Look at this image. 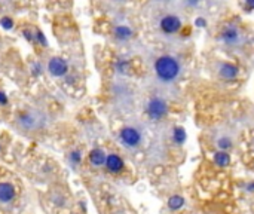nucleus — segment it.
Instances as JSON below:
<instances>
[{
	"label": "nucleus",
	"instance_id": "f257e3e1",
	"mask_svg": "<svg viewBox=\"0 0 254 214\" xmlns=\"http://www.w3.org/2000/svg\"><path fill=\"white\" fill-rule=\"evenodd\" d=\"M153 74L158 82L164 85H174L183 74V64L174 55H159L153 63Z\"/></svg>",
	"mask_w": 254,
	"mask_h": 214
},
{
	"label": "nucleus",
	"instance_id": "f03ea898",
	"mask_svg": "<svg viewBox=\"0 0 254 214\" xmlns=\"http://www.w3.org/2000/svg\"><path fill=\"white\" fill-rule=\"evenodd\" d=\"M118 140L121 146L125 147L127 150H137L144 140L143 130L135 125H125L124 128L119 130Z\"/></svg>",
	"mask_w": 254,
	"mask_h": 214
},
{
	"label": "nucleus",
	"instance_id": "7ed1b4c3",
	"mask_svg": "<svg viewBox=\"0 0 254 214\" xmlns=\"http://www.w3.org/2000/svg\"><path fill=\"white\" fill-rule=\"evenodd\" d=\"M144 112L147 115V118L153 122H159L162 121L167 115H168V103L165 100V97L162 95H152L144 106Z\"/></svg>",
	"mask_w": 254,
	"mask_h": 214
},
{
	"label": "nucleus",
	"instance_id": "20e7f679",
	"mask_svg": "<svg viewBox=\"0 0 254 214\" xmlns=\"http://www.w3.org/2000/svg\"><path fill=\"white\" fill-rule=\"evenodd\" d=\"M211 142L217 150L228 152V150L234 149V146L237 143V131L232 128H228V127H220L216 131H213Z\"/></svg>",
	"mask_w": 254,
	"mask_h": 214
},
{
	"label": "nucleus",
	"instance_id": "39448f33",
	"mask_svg": "<svg viewBox=\"0 0 254 214\" xmlns=\"http://www.w3.org/2000/svg\"><path fill=\"white\" fill-rule=\"evenodd\" d=\"M246 34L237 24H228L220 33V42L226 48H240L246 43Z\"/></svg>",
	"mask_w": 254,
	"mask_h": 214
},
{
	"label": "nucleus",
	"instance_id": "423d86ee",
	"mask_svg": "<svg viewBox=\"0 0 254 214\" xmlns=\"http://www.w3.org/2000/svg\"><path fill=\"white\" fill-rule=\"evenodd\" d=\"M43 116L39 113V112H33V110H30V112H25V113H22L19 118H18V125L22 128V130H25V131H36V130H39V128H42L43 127Z\"/></svg>",
	"mask_w": 254,
	"mask_h": 214
},
{
	"label": "nucleus",
	"instance_id": "0eeeda50",
	"mask_svg": "<svg viewBox=\"0 0 254 214\" xmlns=\"http://www.w3.org/2000/svg\"><path fill=\"white\" fill-rule=\"evenodd\" d=\"M182 25H183V21L177 13H164L159 18V28L165 34H177Z\"/></svg>",
	"mask_w": 254,
	"mask_h": 214
},
{
	"label": "nucleus",
	"instance_id": "6e6552de",
	"mask_svg": "<svg viewBox=\"0 0 254 214\" xmlns=\"http://www.w3.org/2000/svg\"><path fill=\"white\" fill-rule=\"evenodd\" d=\"M46 71L55 79L65 77L68 74V63L63 57H51L46 63Z\"/></svg>",
	"mask_w": 254,
	"mask_h": 214
},
{
	"label": "nucleus",
	"instance_id": "1a4fd4ad",
	"mask_svg": "<svg viewBox=\"0 0 254 214\" xmlns=\"http://www.w3.org/2000/svg\"><path fill=\"white\" fill-rule=\"evenodd\" d=\"M213 67H214L216 74L223 80H235L240 74V69L235 64L228 63V61H217L214 63Z\"/></svg>",
	"mask_w": 254,
	"mask_h": 214
},
{
	"label": "nucleus",
	"instance_id": "9d476101",
	"mask_svg": "<svg viewBox=\"0 0 254 214\" xmlns=\"http://www.w3.org/2000/svg\"><path fill=\"white\" fill-rule=\"evenodd\" d=\"M16 198V188L10 182H0V206H7Z\"/></svg>",
	"mask_w": 254,
	"mask_h": 214
},
{
	"label": "nucleus",
	"instance_id": "9b49d317",
	"mask_svg": "<svg viewBox=\"0 0 254 214\" xmlns=\"http://www.w3.org/2000/svg\"><path fill=\"white\" fill-rule=\"evenodd\" d=\"M106 170L112 174H119L121 171H124L125 168V162L122 159L121 155L118 153H107V159H106Z\"/></svg>",
	"mask_w": 254,
	"mask_h": 214
},
{
	"label": "nucleus",
	"instance_id": "f8f14e48",
	"mask_svg": "<svg viewBox=\"0 0 254 214\" xmlns=\"http://www.w3.org/2000/svg\"><path fill=\"white\" fill-rule=\"evenodd\" d=\"M113 36H115V39H116L118 42L125 43V42H128V40L132 39L134 30H132V27L128 25V24H116V25L113 27Z\"/></svg>",
	"mask_w": 254,
	"mask_h": 214
},
{
	"label": "nucleus",
	"instance_id": "ddd939ff",
	"mask_svg": "<svg viewBox=\"0 0 254 214\" xmlns=\"http://www.w3.org/2000/svg\"><path fill=\"white\" fill-rule=\"evenodd\" d=\"M88 159H89V164L95 168H100V167H104L106 165V159H107V153L106 150H103L101 147H95L89 152L88 155Z\"/></svg>",
	"mask_w": 254,
	"mask_h": 214
},
{
	"label": "nucleus",
	"instance_id": "4468645a",
	"mask_svg": "<svg viewBox=\"0 0 254 214\" xmlns=\"http://www.w3.org/2000/svg\"><path fill=\"white\" fill-rule=\"evenodd\" d=\"M213 161L217 167L220 168H228L232 162L231 159V155L228 152H222V150H216L214 155H213Z\"/></svg>",
	"mask_w": 254,
	"mask_h": 214
},
{
	"label": "nucleus",
	"instance_id": "2eb2a0df",
	"mask_svg": "<svg viewBox=\"0 0 254 214\" xmlns=\"http://www.w3.org/2000/svg\"><path fill=\"white\" fill-rule=\"evenodd\" d=\"M186 139H188V134H186V130L183 127H176L171 133V142L176 144V146H183L186 143Z\"/></svg>",
	"mask_w": 254,
	"mask_h": 214
},
{
	"label": "nucleus",
	"instance_id": "dca6fc26",
	"mask_svg": "<svg viewBox=\"0 0 254 214\" xmlns=\"http://www.w3.org/2000/svg\"><path fill=\"white\" fill-rule=\"evenodd\" d=\"M82 161H83V153H82V150L73 149V150L68 152V155H67V162H68V165H70L71 168H77V167L82 164Z\"/></svg>",
	"mask_w": 254,
	"mask_h": 214
},
{
	"label": "nucleus",
	"instance_id": "f3484780",
	"mask_svg": "<svg viewBox=\"0 0 254 214\" xmlns=\"http://www.w3.org/2000/svg\"><path fill=\"white\" fill-rule=\"evenodd\" d=\"M185 204H186V200H185L183 197H180V195H173V197L168 200V209H170L171 212H179V210H182V209L185 207Z\"/></svg>",
	"mask_w": 254,
	"mask_h": 214
},
{
	"label": "nucleus",
	"instance_id": "a211bd4d",
	"mask_svg": "<svg viewBox=\"0 0 254 214\" xmlns=\"http://www.w3.org/2000/svg\"><path fill=\"white\" fill-rule=\"evenodd\" d=\"M115 69H116V71H118L119 74H127V71H128V69H129V63H128V60H125V58H119V60L115 63Z\"/></svg>",
	"mask_w": 254,
	"mask_h": 214
},
{
	"label": "nucleus",
	"instance_id": "6ab92c4d",
	"mask_svg": "<svg viewBox=\"0 0 254 214\" xmlns=\"http://www.w3.org/2000/svg\"><path fill=\"white\" fill-rule=\"evenodd\" d=\"M0 25L6 30H10L13 27V19L10 16H1L0 18Z\"/></svg>",
	"mask_w": 254,
	"mask_h": 214
},
{
	"label": "nucleus",
	"instance_id": "aec40b11",
	"mask_svg": "<svg viewBox=\"0 0 254 214\" xmlns=\"http://www.w3.org/2000/svg\"><path fill=\"white\" fill-rule=\"evenodd\" d=\"M45 71V69H43V66L40 64V63H34L33 66H31V73L34 74V76H39V74H42Z\"/></svg>",
	"mask_w": 254,
	"mask_h": 214
},
{
	"label": "nucleus",
	"instance_id": "412c9836",
	"mask_svg": "<svg viewBox=\"0 0 254 214\" xmlns=\"http://www.w3.org/2000/svg\"><path fill=\"white\" fill-rule=\"evenodd\" d=\"M39 42L40 45H46L48 42H46V39H45V36H43V33L40 31V30H34V42Z\"/></svg>",
	"mask_w": 254,
	"mask_h": 214
},
{
	"label": "nucleus",
	"instance_id": "4be33fe9",
	"mask_svg": "<svg viewBox=\"0 0 254 214\" xmlns=\"http://www.w3.org/2000/svg\"><path fill=\"white\" fill-rule=\"evenodd\" d=\"M195 25L199 27V28H204V27H207V19H205L204 16H198V18L195 19Z\"/></svg>",
	"mask_w": 254,
	"mask_h": 214
},
{
	"label": "nucleus",
	"instance_id": "5701e85b",
	"mask_svg": "<svg viewBox=\"0 0 254 214\" xmlns=\"http://www.w3.org/2000/svg\"><path fill=\"white\" fill-rule=\"evenodd\" d=\"M7 103H9L7 95H6L3 91H0V106H1V107H4V106H7Z\"/></svg>",
	"mask_w": 254,
	"mask_h": 214
},
{
	"label": "nucleus",
	"instance_id": "b1692460",
	"mask_svg": "<svg viewBox=\"0 0 254 214\" xmlns=\"http://www.w3.org/2000/svg\"><path fill=\"white\" fill-rule=\"evenodd\" d=\"M246 191H247V192H250V194L254 192V182H249V183L246 185Z\"/></svg>",
	"mask_w": 254,
	"mask_h": 214
},
{
	"label": "nucleus",
	"instance_id": "393cba45",
	"mask_svg": "<svg viewBox=\"0 0 254 214\" xmlns=\"http://www.w3.org/2000/svg\"><path fill=\"white\" fill-rule=\"evenodd\" d=\"M246 7L247 9H254V0H247L246 1Z\"/></svg>",
	"mask_w": 254,
	"mask_h": 214
},
{
	"label": "nucleus",
	"instance_id": "a878e982",
	"mask_svg": "<svg viewBox=\"0 0 254 214\" xmlns=\"http://www.w3.org/2000/svg\"><path fill=\"white\" fill-rule=\"evenodd\" d=\"M185 4H188V6H198V1H186Z\"/></svg>",
	"mask_w": 254,
	"mask_h": 214
},
{
	"label": "nucleus",
	"instance_id": "bb28decb",
	"mask_svg": "<svg viewBox=\"0 0 254 214\" xmlns=\"http://www.w3.org/2000/svg\"><path fill=\"white\" fill-rule=\"evenodd\" d=\"M253 149H254V143H253Z\"/></svg>",
	"mask_w": 254,
	"mask_h": 214
},
{
	"label": "nucleus",
	"instance_id": "cd10ccee",
	"mask_svg": "<svg viewBox=\"0 0 254 214\" xmlns=\"http://www.w3.org/2000/svg\"><path fill=\"white\" fill-rule=\"evenodd\" d=\"M0 150H1V147H0Z\"/></svg>",
	"mask_w": 254,
	"mask_h": 214
}]
</instances>
